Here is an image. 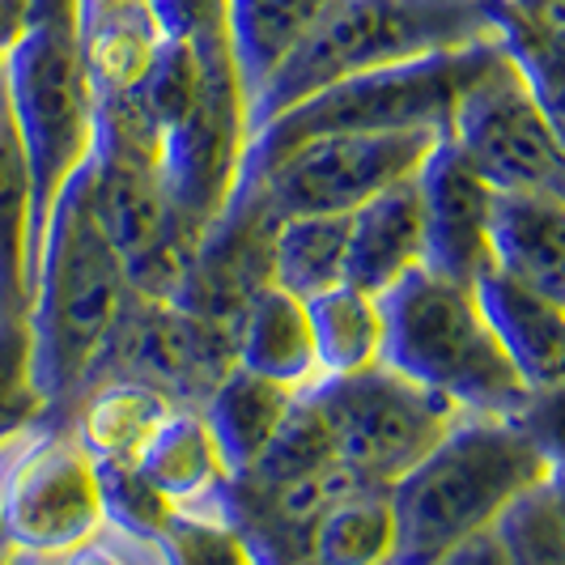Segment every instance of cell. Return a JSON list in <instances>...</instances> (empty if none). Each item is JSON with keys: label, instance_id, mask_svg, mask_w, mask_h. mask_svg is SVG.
Instances as JSON below:
<instances>
[{"label": "cell", "instance_id": "obj_9", "mask_svg": "<svg viewBox=\"0 0 565 565\" xmlns=\"http://www.w3.org/2000/svg\"><path fill=\"white\" fill-rule=\"evenodd\" d=\"M107 523L94 459L64 422L22 434L0 472V540L30 562L52 565Z\"/></svg>", "mask_w": 565, "mask_h": 565}, {"label": "cell", "instance_id": "obj_22", "mask_svg": "<svg viewBox=\"0 0 565 565\" xmlns=\"http://www.w3.org/2000/svg\"><path fill=\"white\" fill-rule=\"evenodd\" d=\"M396 562V514L387 489L353 484L319 514L307 565H392Z\"/></svg>", "mask_w": 565, "mask_h": 565}, {"label": "cell", "instance_id": "obj_12", "mask_svg": "<svg viewBox=\"0 0 565 565\" xmlns=\"http://www.w3.org/2000/svg\"><path fill=\"white\" fill-rule=\"evenodd\" d=\"M422 196V268L447 281L472 285L493 268L489 259V209L493 188L468 167L447 137H438L417 170Z\"/></svg>", "mask_w": 565, "mask_h": 565}, {"label": "cell", "instance_id": "obj_11", "mask_svg": "<svg viewBox=\"0 0 565 565\" xmlns=\"http://www.w3.org/2000/svg\"><path fill=\"white\" fill-rule=\"evenodd\" d=\"M230 366H234V332L174 302H149L132 294L94 383L137 379L158 387L179 408H200Z\"/></svg>", "mask_w": 565, "mask_h": 565}, {"label": "cell", "instance_id": "obj_10", "mask_svg": "<svg viewBox=\"0 0 565 565\" xmlns=\"http://www.w3.org/2000/svg\"><path fill=\"white\" fill-rule=\"evenodd\" d=\"M438 137L443 132H323L268 158H247L243 183H252L277 217L353 213L392 183L413 179Z\"/></svg>", "mask_w": 565, "mask_h": 565}, {"label": "cell", "instance_id": "obj_25", "mask_svg": "<svg viewBox=\"0 0 565 565\" xmlns=\"http://www.w3.org/2000/svg\"><path fill=\"white\" fill-rule=\"evenodd\" d=\"M0 302L13 315H26L30 307V170L4 89H0Z\"/></svg>", "mask_w": 565, "mask_h": 565}, {"label": "cell", "instance_id": "obj_14", "mask_svg": "<svg viewBox=\"0 0 565 565\" xmlns=\"http://www.w3.org/2000/svg\"><path fill=\"white\" fill-rule=\"evenodd\" d=\"M132 468L174 514H226L230 472L200 408H174Z\"/></svg>", "mask_w": 565, "mask_h": 565}, {"label": "cell", "instance_id": "obj_35", "mask_svg": "<svg viewBox=\"0 0 565 565\" xmlns=\"http://www.w3.org/2000/svg\"><path fill=\"white\" fill-rule=\"evenodd\" d=\"M18 565H43V562H30V557H22V562H18Z\"/></svg>", "mask_w": 565, "mask_h": 565}, {"label": "cell", "instance_id": "obj_32", "mask_svg": "<svg viewBox=\"0 0 565 565\" xmlns=\"http://www.w3.org/2000/svg\"><path fill=\"white\" fill-rule=\"evenodd\" d=\"M34 22V0H0V60Z\"/></svg>", "mask_w": 565, "mask_h": 565}, {"label": "cell", "instance_id": "obj_31", "mask_svg": "<svg viewBox=\"0 0 565 565\" xmlns=\"http://www.w3.org/2000/svg\"><path fill=\"white\" fill-rule=\"evenodd\" d=\"M438 565H510V562L507 553H502V544L493 540V532H484V536H472L468 544L451 548Z\"/></svg>", "mask_w": 565, "mask_h": 565}, {"label": "cell", "instance_id": "obj_4", "mask_svg": "<svg viewBox=\"0 0 565 565\" xmlns=\"http://www.w3.org/2000/svg\"><path fill=\"white\" fill-rule=\"evenodd\" d=\"M484 39H498L484 0H332L307 39L252 94V137L315 89Z\"/></svg>", "mask_w": 565, "mask_h": 565}, {"label": "cell", "instance_id": "obj_36", "mask_svg": "<svg viewBox=\"0 0 565 565\" xmlns=\"http://www.w3.org/2000/svg\"><path fill=\"white\" fill-rule=\"evenodd\" d=\"M0 311H4V302H0ZM9 315H13V311H9Z\"/></svg>", "mask_w": 565, "mask_h": 565}, {"label": "cell", "instance_id": "obj_16", "mask_svg": "<svg viewBox=\"0 0 565 565\" xmlns=\"http://www.w3.org/2000/svg\"><path fill=\"white\" fill-rule=\"evenodd\" d=\"M489 259L498 273L565 302V196L493 192Z\"/></svg>", "mask_w": 565, "mask_h": 565}, {"label": "cell", "instance_id": "obj_24", "mask_svg": "<svg viewBox=\"0 0 565 565\" xmlns=\"http://www.w3.org/2000/svg\"><path fill=\"white\" fill-rule=\"evenodd\" d=\"M493 34L536 85L548 111L562 115V0H484Z\"/></svg>", "mask_w": 565, "mask_h": 565}, {"label": "cell", "instance_id": "obj_19", "mask_svg": "<svg viewBox=\"0 0 565 565\" xmlns=\"http://www.w3.org/2000/svg\"><path fill=\"white\" fill-rule=\"evenodd\" d=\"M234 366L255 370L294 392H307L311 383H319L307 302L277 285H264L234 328Z\"/></svg>", "mask_w": 565, "mask_h": 565}, {"label": "cell", "instance_id": "obj_30", "mask_svg": "<svg viewBox=\"0 0 565 565\" xmlns=\"http://www.w3.org/2000/svg\"><path fill=\"white\" fill-rule=\"evenodd\" d=\"M162 39H213L230 34V0H145Z\"/></svg>", "mask_w": 565, "mask_h": 565}, {"label": "cell", "instance_id": "obj_20", "mask_svg": "<svg viewBox=\"0 0 565 565\" xmlns=\"http://www.w3.org/2000/svg\"><path fill=\"white\" fill-rule=\"evenodd\" d=\"M319 379L358 374L383 362V302L353 285H332L307 298Z\"/></svg>", "mask_w": 565, "mask_h": 565}, {"label": "cell", "instance_id": "obj_13", "mask_svg": "<svg viewBox=\"0 0 565 565\" xmlns=\"http://www.w3.org/2000/svg\"><path fill=\"white\" fill-rule=\"evenodd\" d=\"M472 294L498 344L507 349L514 370L527 379V387L540 396L557 392L565 370V302L544 298L540 289L514 281L498 268L481 273L472 281Z\"/></svg>", "mask_w": 565, "mask_h": 565}, {"label": "cell", "instance_id": "obj_15", "mask_svg": "<svg viewBox=\"0 0 565 565\" xmlns=\"http://www.w3.org/2000/svg\"><path fill=\"white\" fill-rule=\"evenodd\" d=\"M422 196H417V174H413L349 213L344 285L383 298L413 268H422Z\"/></svg>", "mask_w": 565, "mask_h": 565}, {"label": "cell", "instance_id": "obj_7", "mask_svg": "<svg viewBox=\"0 0 565 565\" xmlns=\"http://www.w3.org/2000/svg\"><path fill=\"white\" fill-rule=\"evenodd\" d=\"M307 396L328 425L337 463L370 489H392L463 417L451 399L383 362L358 374L319 379L307 387Z\"/></svg>", "mask_w": 565, "mask_h": 565}, {"label": "cell", "instance_id": "obj_29", "mask_svg": "<svg viewBox=\"0 0 565 565\" xmlns=\"http://www.w3.org/2000/svg\"><path fill=\"white\" fill-rule=\"evenodd\" d=\"M52 565H170V553L158 532H141V527L107 519L85 544H77Z\"/></svg>", "mask_w": 565, "mask_h": 565}, {"label": "cell", "instance_id": "obj_5", "mask_svg": "<svg viewBox=\"0 0 565 565\" xmlns=\"http://www.w3.org/2000/svg\"><path fill=\"white\" fill-rule=\"evenodd\" d=\"M0 89L30 170V289L47 217L94 153V89L77 39V9L34 13L0 60Z\"/></svg>", "mask_w": 565, "mask_h": 565}, {"label": "cell", "instance_id": "obj_17", "mask_svg": "<svg viewBox=\"0 0 565 565\" xmlns=\"http://www.w3.org/2000/svg\"><path fill=\"white\" fill-rule=\"evenodd\" d=\"M179 404L137 379H98L60 417L94 459V468H132L145 443L158 434Z\"/></svg>", "mask_w": 565, "mask_h": 565}, {"label": "cell", "instance_id": "obj_2", "mask_svg": "<svg viewBox=\"0 0 565 565\" xmlns=\"http://www.w3.org/2000/svg\"><path fill=\"white\" fill-rule=\"evenodd\" d=\"M128 302V273L94 222L85 174H77L47 217L26 307L30 362L47 422H60L94 383Z\"/></svg>", "mask_w": 565, "mask_h": 565}, {"label": "cell", "instance_id": "obj_28", "mask_svg": "<svg viewBox=\"0 0 565 565\" xmlns=\"http://www.w3.org/2000/svg\"><path fill=\"white\" fill-rule=\"evenodd\" d=\"M158 536L167 544L170 565H259L226 514H170Z\"/></svg>", "mask_w": 565, "mask_h": 565}, {"label": "cell", "instance_id": "obj_21", "mask_svg": "<svg viewBox=\"0 0 565 565\" xmlns=\"http://www.w3.org/2000/svg\"><path fill=\"white\" fill-rule=\"evenodd\" d=\"M344 247H349V213L281 217L268 243V285L307 302L344 281Z\"/></svg>", "mask_w": 565, "mask_h": 565}, {"label": "cell", "instance_id": "obj_6", "mask_svg": "<svg viewBox=\"0 0 565 565\" xmlns=\"http://www.w3.org/2000/svg\"><path fill=\"white\" fill-rule=\"evenodd\" d=\"M498 52L502 43L484 39L459 52L374 68L328 89H315L311 98L285 107L255 132L247 158H268L285 145L323 132H447L455 98Z\"/></svg>", "mask_w": 565, "mask_h": 565}, {"label": "cell", "instance_id": "obj_23", "mask_svg": "<svg viewBox=\"0 0 565 565\" xmlns=\"http://www.w3.org/2000/svg\"><path fill=\"white\" fill-rule=\"evenodd\" d=\"M332 0H230V43L247 94L273 77Z\"/></svg>", "mask_w": 565, "mask_h": 565}, {"label": "cell", "instance_id": "obj_33", "mask_svg": "<svg viewBox=\"0 0 565 565\" xmlns=\"http://www.w3.org/2000/svg\"><path fill=\"white\" fill-rule=\"evenodd\" d=\"M18 562H22V553H13V548L0 540V565H18Z\"/></svg>", "mask_w": 565, "mask_h": 565}, {"label": "cell", "instance_id": "obj_18", "mask_svg": "<svg viewBox=\"0 0 565 565\" xmlns=\"http://www.w3.org/2000/svg\"><path fill=\"white\" fill-rule=\"evenodd\" d=\"M294 399H298L294 387L273 383V379H264L255 370L230 366L222 374V383L200 404V417L209 425L230 477L247 472L264 455V447L277 438V429L289 417Z\"/></svg>", "mask_w": 565, "mask_h": 565}, {"label": "cell", "instance_id": "obj_1", "mask_svg": "<svg viewBox=\"0 0 565 565\" xmlns=\"http://www.w3.org/2000/svg\"><path fill=\"white\" fill-rule=\"evenodd\" d=\"M553 399L527 417H459L451 434L387 489L396 514L392 565H438L451 548L493 532L519 493L562 477Z\"/></svg>", "mask_w": 565, "mask_h": 565}, {"label": "cell", "instance_id": "obj_3", "mask_svg": "<svg viewBox=\"0 0 565 565\" xmlns=\"http://www.w3.org/2000/svg\"><path fill=\"white\" fill-rule=\"evenodd\" d=\"M383 366L451 399L463 417H527L548 396L527 387L498 344L472 285L413 268L383 298Z\"/></svg>", "mask_w": 565, "mask_h": 565}, {"label": "cell", "instance_id": "obj_26", "mask_svg": "<svg viewBox=\"0 0 565 565\" xmlns=\"http://www.w3.org/2000/svg\"><path fill=\"white\" fill-rule=\"evenodd\" d=\"M493 540L502 544L510 565H565V519L562 477L519 493L493 523Z\"/></svg>", "mask_w": 565, "mask_h": 565}, {"label": "cell", "instance_id": "obj_8", "mask_svg": "<svg viewBox=\"0 0 565 565\" xmlns=\"http://www.w3.org/2000/svg\"><path fill=\"white\" fill-rule=\"evenodd\" d=\"M557 119L502 47L455 98L443 137L493 192L565 196Z\"/></svg>", "mask_w": 565, "mask_h": 565}, {"label": "cell", "instance_id": "obj_34", "mask_svg": "<svg viewBox=\"0 0 565 565\" xmlns=\"http://www.w3.org/2000/svg\"><path fill=\"white\" fill-rule=\"evenodd\" d=\"M13 443H18V438H13ZM13 443H4V447H0V472H4V459H9V447H13Z\"/></svg>", "mask_w": 565, "mask_h": 565}, {"label": "cell", "instance_id": "obj_27", "mask_svg": "<svg viewBox=\"0 0 565 565\" xmlns=\"http://www.w3.org/2000/svg\"><path fill=\"white\" fill-rule=\"evenodd\" d=\"M47 422V399L34 383L26 315L0 311V447Z\"/></svg>", "mask_w": 565, "mask_h": 565}]
</instances>
